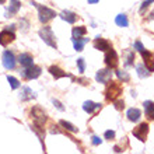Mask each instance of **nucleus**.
Returning a JSON list of instances; mask_svg holds the SVG:
<instances>
[{
    "mask_svg": "<svg viewBox=\"0 0 154 154\" xmlns=\"http://www.w3.org/2000/svg\"><path fill=\"white\" fill-rule=\"evenodd\" d=\"M87 42H88V38H84V39L77 38V39H73V46L77 52H81V51L84 49V45L87 44Z\"/></svg>",
    "mask_w": 154,
    "mask_h": 154,
    "instance_id": "obj_21",
    "label": "nucleus"
},
{
    "mask_svg": "<svg viewBox=\"0 0 154 154\" xmlns=\"http://www.w3.org/2000/svg\"><path fill=\"white\" fill-rule=\"evenodd\" d=\"M114 150L116 151V153H121V151H122V150H121V149H119V147H118V146H115V149H114Z\"/></svg>",
    "mask_w": 154,
    "mask_h": 154,
    "instance_id": "obj_37",
    "label": "nucleus"
},
{
    "mask_svg": "<svg viewBox=\"0 0 154 154\" xmlns=\"http://www.w3.org/2000/svg\"><path fill=\"white\" fill-rule=\"evenodd\" d=\"M21 7V2L20 0H10V7H8L7 13H6V17H11L14 16Z\"/></svg>",
    "mask_w": 154,
    "mask_h": 154,
    "instance_id": "obj_13",
    "label": "nucleus"
},
{
    "mask_svg": "<svg viewBox=\"0 0 154 154\" xmlns=\"http://www.w3.org/2000/svg\"><path fill=\"white\" fill-rule=\"evenodd\" d=\"M20 98L23 100V101H28V100H32V98H35V93H34V91L29 88V87H23V90H21V94H20Z\"/></svg>",
    "mask_w": 154,
    "mask_h": 154,
    "instance_id": "obj_18",
    "label": "nucleus"
},
{
    "mask_svg": "<svg viewBox=\"0 0 154 154\" xmlns=\"http://www.w3.org/2000/svg\"><path fill=\"white\" fill-rule=\"evenodd\" d=\"M32 3L38 7V17H39V21L42 24H46L48 21H51L52 18L56 17V13L53 11L52 8L46 7V6H39V4H37L35 2H32Z\"/></svg>",
    "mask_w": 154,
    "mask_h": 154,
    "instance_id": "obj_2",
    "label": "nucleus"
},
{
    "mask_svg": "<svg viewBox=\"0 0 154 154\" xmlns=\"http://www.w3.org/2000/svg\"><path fill=\"white\" fill-rule=\"evenodd\" d=\"M126 115H128V119H129V121L137 122L139 119H140V116H142V112H140V109H137V108H130Z\"/></svg>",
    "mask_w": 154,
    "mask_h": 154,
    "instance_id": "obj_19",
    "label": "nucleus"
},
{
    "mask_svg": "<svg viewBox=\"0 0 154 154\" xmlns=\"http://www.w3.org/2000/svg\"><path fill=\"white\" fill-rule=\"evenodd\" d=\"M16 39V35H14V25H10L7 28H4L2 32H0V45H8L10 42Z\"/></svg>",
    "mask_w": 154,
    "mask_h": 154,
    "instance_id": "obj_5",
    "label": "nucleus"
},
{
    "mask_svg": "<svg viewBox=\"0 0 154 154\" xmlns=\"http://www.w3.org/2000/svg\"><path fill=\"white\" fill-rule=\"evenodd\" d=\"M31 116H32L34 125L38 128H42L46 122V114L44 112V109H41L39 106H34L31 109Z\"/></svg>",
    "mask_w": 154,
    "mask_h": 154,
    "instance_id": "obj_4",
    "label": "nucleus"
},
{
    "mask_svg": "<svg viewBox=\"0 0 154 154\" xmlns=\"http://www.w3.org/2000/svg\"><path fill=\"white\" fill-rule=\"evenodd\" d=\"M134 48L137 49L139 52H142L143 49H144V46L142 45V42H140V41H136V42H134Z\"/></svg>",
    "mask_w": 154,
    "mask_h": 154,
    "instance_id": "obj_33",
    "label": "nucleus"
},
{
    "mask_svg": "<svg viewBox=\"0 0 154 154\" xmlns=\"http://www.w3.org/2000/svg\"><path fill=\"white\" fill-rule=\"evenodd\" d=\"M3 66L7 70H13L16 67V56L13 52H10V51L3 52Z\"/></svg>",
    "mask_w": 154,
    "mask_h": 154,
    "instance_id": "obj_8",
    "label": "nucleus"
},
{
    "mask_svg": "<svg viewBox=\"0 0 154 154\" xmlns=\"http://www.w3.org/2000/svg\"><path fill=\"white\" fill-rule=\"evenodd\" d=\"M115 23H116L118 27H128L129 25V21H128V17L125 14H118L115 17Z\"/></svg>",
    "mask_w": 154,
    "mask_h": 154,
    "instance_id": "obj_22",
    "label": "nucleus"
},
{
    "mask_svg": "<svg viewBox=\"0 0 154 154\" xmlns=\"http://www.w3.org/2000/svg\"><path fill=\"white\" fill-rule=\"evenodd\" d=\"M137 74L140 79H144V77L150 76V72H149V69L146 67V65H139L137 66Z\"/></svg>",
    "mask_w": 154,
    "mask_h": 154,
    "instance_id": "obj_24",
    "label": "nucleus"
},
{
    "mask_svg": "<svg viewBox=\"0 0 154 154\" xmlns=\"http://www.w3.org/2000/svg\"><path fill=\"white\" fill-rule=\"evenodd\" d=\"M91 142H93L94 146H98V144H101L102 143V140L98 137V136H93V140H91Z\"/></svg>",
    "mask_w": 154,
    "mask_h": 154,
    "instance_id": "obj_32",
    "label": "nucleus"
},
{
    "mask_svg": "<svg viewBox=\"0 0 154 154\" xmlns=\"http://www.w3.org/2000/svg\"><path fill=\"white\" fill-rule=\"evenodd\" d=\"M94 48L98 49V51H102V52H105V51L111 49V44H109V42H108L106 39H104V38L97 37V38H95V41H94Z\"/></svg>",
    "mask_w": 154,
    "mask_h": 154,
    "instance_id": "obj_12",
    "label": "nucleus"
},
{
    "mask_svg": "<svg viewBox=\"0 0 154 154\" xmlns=\"http://www.w3.org/2000/svg\"><path fill=\"white\" fill-rule=\"evenodd\" d=\"M143 106H144V114H146V116L149 118L150 121H154V102L144 101L143 102Z\"/></svg>",
    "mask_w": 154,
    "mask_h": 154,
    "instance_id": "obj_14",
    "label": "nucleus"
},
{
    "mask_svg": "<svg viewBox=\"0 0 154 154\" xmlns=\"http://www.w3.org/2000/svg\"><path fill=\"white\" fill-rule=\"evenodd\" d=\"M101 104H98V102H93V101H85L83 104V109L85 112H88V114H93L95 109H101Z\"/></svg>",
    "mask_w": 154,
    "mask_h": 154,
    "instance_id": "obj_16",
    "label": "nucleus"
},
{
    "mask_svg": "<svg viewBox=\"0 0 154 154\" xmlns=\"http://www.w3.org/2000/svg\"><path fill=\"white\" fill-rule=\"evenodd\" d=\"M7 81L10 83V87H11L13 90H16L20 87V81L17 80L16 77H13V76H7Z\"/></svg>",
    "mask_w": 154,
    "mask_h": 154,
    "instance_id": "obj_25",
    "label": "nucleus"
},
{
    "mask_svg": "<svg viewBox=\"0 0 154 154\" xmlns=\"http://www.w3.org/2000/svg\"><path fill=\"white\" fill-rule=\"evenodd\" d=\"M39 37L48 46H51V48H53V49H57L56 41H55V35H53V31L49 25H45L44 28L39 29Z\"/></svg>",
    "mask_w": 154,
    "mask_h": 154,
    "instance_id": "obj_1",
    "label": "nucleus"
},
{
    "mask_svg": "<svg viewBox=\"0 0 154 154\" xmlns=\"http://www.w3.org/2000/svg\"><path fill=\"white\" fill-rule=\"evenodd\" d=\"M147 133H149V123H146V122L140 123L137 128L133 129V136L136 139H139L140 142H146Z\"/></svg>",
    "mask_w": 154,
    "mask_h": 154,
    "instance_id": "obj_6",
    "label": "nucleus"
},
{
    "mask_svg": "<svg viewBox=\"0 0 154 154\" xmlns=\"http://www.w3.org/2000/svg\"><path fill=\"white\" fill-rule=\"evenodd\" d=\"M53 104H55V105L57 106V109H60V111H63L65 109V108H63V106H62V104L59 101H56V100H53Z\"/></svg>",
    "mask_w": 154,
    "mask_h": 154,
    "instance_id": "obj_35",
    "label": "nucleus"
},
{
    "mask_svg": "<svg viewBox=\"0 0 154 154\" xmlns=\"http://www.w3.org/2000/svg\"><path fill=\"white\" fill-rule=\"evenodd\" d=\"M134 60V53L133 52H129L128 53V57H126V62H125V66H130L133 63Z\"/></svg>",
    "mask_w": 154,
    "mask_h": 154,
    "instance_id": "obj_29",
    "label": "nucleus"
},
{
    "mask_svg": "<svg viewBox=\"0 0 154 154\" xmlns=\"http://www.w3.org/2000/svg\"><path fill=\"white\" fill-rule=\"evenodd\" d=\"M122 94V87L119 83H114V81H111L108 87L105 90V98L108 101H116L118 97Z\"/></svg>",
    "mask_w": 154,
    "mask_h": 154,
    "instance_id": "obj_3",
    "label": "nucleus"
},
{
    "mask_svg": "<svg viewBox=\"0 0 154 154\" xmlns=\"http://www.w3.org/2000/svg\"><path fill=\"white\" fill-rule=\"evenodd\" d=\"M115 102V108L116 109H123V106H125V104H123V101H114Z\"/></svg>",
    "mask_w": 154,
    "mask_h": 154,
    "instance_id": "obj_34",
    "label": "nucleus"
},
{
    "mask_svg": "<svg viewBox=\"0 0 154 154\" xmlns=\"http://www.w3.org/2000/svg\"><path fill=\"white\" fill-rule=\"evenodd\" d=\"M151 3H154V0H144V2L142 3V7H140V10H144V8L149 7Z\"/></svg>",
    "mask_w": 154,
    "mask_h": 154,
    "instance_id": "obj_31",
    "label": "nucleus"
},
{
    "mask_svg": "<svg viewBox=\"0 0 154 154\" xmlns=\"http://www.w3.org/2000/svg\"><path fill=\"white\" fill-rule=\"evenodd\" d=\"M23 76L27 79V80H34V79H38L41 76V67L39 66H29V67H25L24 72H23Z\"/></svg>",
    "mask_w": 154,
    "mask_h": 154,
    "instance_id": "obj_9",
    "label": "nucleus"
},
{
    "mask_svg": "<svg viewBox=\"0 0 154 154\" xmlns=\"http://www.w3.org/2000/svg\"><path fill=\"white\" fill-rule=\"evenodd\" d=\"M105 63H106V66H108L109 69H115V67H118L119 59H118L116 52H115L112 48L106 51V53H105Z\"/></svg>",
    "mask_w": 154,
    "mask_h": 154,
    "instance_id": "obj_7",
    "label": "nucleus"
},
{
    "mask_svg": "<svg viewBox=\"0 0 154 154\" xmlns=\"http://www.w3.org/2000/svg\"><path fill=\"white\" fill-rule=\"evenodd\" d=\"M6 3V0H0V4H4Z\"/></svg>",
    "mask_w": 154,
    "mask_h": 154,
    "instance_id": "obj_38",
    "label": "nucleus"
},
{
    "mask_svg": "<svg viewBox=\"0 0 154 154\" xmlns=\"http://www.w3.org/2000/svg\"><path fill=\"white\" fill-rule=\"evenodd\" d=\"M60 17H62V20H65L67 21L69 24H74L77 20V14L73 11H67V10H65V11H62L60 13Z\"/></svg>",
    "mask_w": 154,
    "mask_h": 154,
    "instance_id": "obj_17",
    "label": "nucleus"
},
{
    "mask_svg": "<svg viewBox=\"0 0 154 154\" xmlns=\"http://www.w3.org/2000/svg\"><path fill=\"white\" fill-rule=\"evenodd\" d=\"M49 73L52 74L55 79H63V77L67 76L66 72H63V70H62L60 67H57V66H51V67H49Z\"/></svg>",
    "mask_w": 154,
    "mask_h": 154,
    "instance_id": "obj_20",
    "label": "nucleus"
},
{
    "mask_svg": "<svg viewBox=\"0 0 154 154\" xmlns=\"http://www.w3.org/2000/svg\"><path fill=\"white\" fill-rule=\"evenodd\" d=\"M87 2H88L90 4H95V3H98L100 0H87Z\"/></svg>",
    "mask_w": 154,
    "mask_h": 154,
    "instance_id": "obj_36",
    "label": "nucleus"
},
{
    "mask_svg": "<svg viewBox=\"0 0 154 154\" xmlns=\"http://www.w3.org/2000/svg\"><path fill=\"white\" fill-rule=\"evenodd\" d=\"M116 76L121 79L122 81H129V74L126 73V72H122V70H118L116 72Z\"/></svg>",
    "mask_w": 154,
    "mask_h": 154,
    "instance_id": "obj_27",
    "label": "nucleus"
},
{
    "mask_svg": "<svg viewBox=\"0 0 154 154\" xmlns=\"http://www.w3.org/2000/svg\"><path fill=\"white\" fill-rule=\"evenodd\" d=\"M111 79H112V72H111V69H102V70H100V72H97V74H95V80H97L98 83H108Z\"/></svg>",
    "mask_w": 154,
    "mask_h": 154,
    "instance_id": "obj_11",
    "label": "nucleus"
},
{
    "mask_svg": "<svg viewBox=\"0 0 154 154\" xmlns=\"http://www.w3.org/2000/svg\"><path fill=\"white\" fill-rule=\"evenodd\" d=\"M77 66H79V72H80V73H84V70H85V63H84V59H83V57L77 59Z\"/></svg>",
    "mask_w": 154,
    "mask_h": 154,
    "instance_id": "obj_28",
    "label": "nucleus"
},
{
    "mask_svg": "<svg viewBox=\"0 0 154 154\" xmlns=\"http://www.w3.org/2000/svg\"><path fill=\"white\" fill-rule=\"evenodd\" d=\"M87 32V28L85 27H74L73 28V39H77V38H81L83 35H85Z\"/></svg>",
    "mask_w": 154,
    "mask_h": 154,
    "instance_id": "obj_23",
    "label": "nucleus"
},
{
    "mask_svg": "<svg viewBox=\"0 0 154 154\" xmlns=\"http://www.w3.org/2000/svg\"><path fill=\"white\" fill-rule=\"evenodd\" d=\"M18 62H20L21 66H24V67H29V66L34 65V59L29 53H21L20 57H18Z\"/></svg>",
    "mask_w": 154,
    "mask_h": 154,
    "instance_id": "obj_15",
    "label": "nucleus"
},
{
    "mask_svg": "<svg viewBox=\"0 0 154 154\" xmlns=\"http://www.w3.org/2000/svg\"><path fill=\"white\" fill-rule=\"evenodd\" d=\"M140 53H142L144 65H146V67L149 69V72H150V73L154 72V55L151 52H149V51H146V49H143Z\"/></svg>",
    "mask_w": 154,
    "mask_h": 154,
    "instance_id": "obj_10",
    "label": "nucleus"
},
{
    "mask_svg": "<svg viewBox=\"0 0 154 154\" xmlns=\"http://www.w3.org/2000/svg\"><path fill=\"white\" fill-rule=\"evenodd\" d=\"M104 136H105V139H108V140H112V139H115V132L114 130H106Z\"/></svg>",
    "mask_w": 154,
    "mask_h": 154,
    "instance_id": "obj_30",
    "label": "nucleus"
},
{
    "mask_svg": "<svg viewBox=\"0 0 154 154\" xmlns=\"http://www.w3.org/2000/svg\"><path fill=\"white\" fill-rule=\"evenodd\" d=\"M60 126H63L66 130H69V132H77V128L74 125H72L70 122H66V121H60Z\"/></svg>",
    "mask_w": 154,
    "mask_h": 154,
    "instance_id": "obj_26",
    "label": "nucleus"
}]
</instances>
